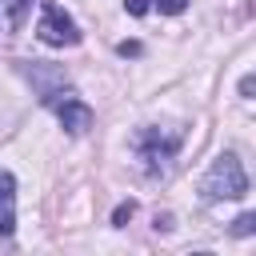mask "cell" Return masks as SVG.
<instances>
[{"label": "cell", "mask_w": 256, "mask_h": 256, "mask_svg": "<svg viewBox=\"0 0 256 256\" xmlns=\"http://www.w3.org/2000/svg\"><path fill=\"white\" fill-rule=\"evenodd\" d=\"M200 196H204L208 204L248 196V172H244V164H240L236 152H220V156L208 164V172H204V180H200Z\"/></svg>", "instance_id": "cell-1"}, {"label": "cell", "mask_w": 256, "mask_h": 256, "mask_svg": "<svg viewBox=\"0 0 256 256\" xmlns=\"http://www.w3.org/2000/svg\"><path fill=\"white\" fill-rule=\"evenodd\" d=\"M116 52H120V56H140V44H136V40H124Z\"/></svg>", "instance_id": "cell-11"}, {"label": "cell", "mask_w": 256, "mask_h": 256, "mask_svg": "<svg viewBox=\"0 0 256 256\" xmlns=\"http://www.w3.org/2000/svg\"><path fill=\"white\" fill-rule=\"evenodd\" d=\"M36 36L48 44V48H72L80 44V24L52 0L40 4V20H36Z\"/></svg>", "instance_id": "cell-3"}, {"label": "cell", "mask_w": 256, "mask_h": 256, "mask_svg": "<svg viewBox=\"0 0 256 256\" xmlns=\"http://www.w3.org/2000/svg\"><path fill=\"white\" fill-rule=\"evenodd\" d=\"M16 232V176L0 168V236Z\"/></svg>", "instance_id": "cell-5"}, {"label": "cell", "mask_w": 256, "mask_h": 256, "mask_svg": "<svg viewBox=\"0 0 256 256\" xmlns=\"http://www.w3.org/2000/svg\"><path fill=\"white\" fill-rule=\"evenodd\" d=\"M56 116H60V124H64V132L68 136H84L88 128H92V120H96V112L72 92V88H56V92H44L40 96Z\"/></svg>", "instance_id": "cell-4"}, {"label": "cell", "mask_w": 256, "mask_h": 256, "mask_svg": "<svg viewBox=\"0 0 256 256\" xmlns=\"http://www.w3.org/2000/svg\"><path fill=\"white\" fill-rule=\"evenodd\" d=\"M148 8H152L148 0H124V12H128V16H144Z\"/></svg>", "instance_id": "cell-10"}, {"label": "cell", "mask_w": 256, "mask_h": 256, "mask_svg": "<svg viewBox=\"0 0 256 256\" xmlns=\"http://www.w3.org/2000/svg\"><path fill=\"white\" fill-rule=\"evenodd\" d=\"M240 96H244V100L252 96V76H244V80H240Z\"/></svg>", "instance_id": "cell-12"}, {"label": "cell", "mask_w": 256, "mask_h": 256, "mask_svg": "<svg viewBox=\"0 0 256 256\" xmlns=\"http://www.w3.org/2000/svg\"><path fill=\"white\" fill-rule=\"evenodd\" d=\"M132 216H136V204H132V200H124V204H116V212H112V224H116V228H124Z\"/></svg>", "instance_id": "cell-8"}, {"label": "cell", "mask_w": 256, "mask_h": 256, "mask_svg": "<svg viewBox=\"0 0 256 256\" xmlns=\"http://www.w3.org/2000/svg\"><path fill=\"white\" fill-rule=\"evenodd\" d=\"M256 232V212H240L232 220V236H252Z\"/></svg>", "instance_id": "cell-7"}, {"label": "cell", "mask_w": 256, "mask_h": 256, "mask_svg": "<svg viewBox=\"0 0 256 256\" xmlns=\"http://www.w3.org/2000/svg\"><path fill=\"white\" fill-rule=\"evenodd\" d=\"M32 4L36 0H0V40L16 36L24 28V20L32 16Z\"/></svg>", "instance_id": "cell-6"}, {"label": "cell", "mask_w": 256, "mask_h": 256, "mask_svg": "<svg viewBox=\"0 0 256 256\" xmlns=\"http://www.w3.org/2000/svg\"><path fill=\"white\" fill-rule=\"evenodd\" d=\"M132 148H136V156L144 160V172L148 176H164L168 172V164L176 160V152H180V132H168V128H140L136 136H132Z\"/></svg>", "instance_id": "cell-2"}, {"label": "cell", "mask_w": 256, "mask_h": 256, "mask_svg": "<svg viewBox=\"0 0 256 256\" xmlns=\"http://www.w3.org/2000/svg\"><path fill=\"white\" fill-rule=\"evenodd\" d=\"M152 8L164 12V16H180V12L188 8V0H152Z\"/></svg>", "instance_id": "cell-9"}]
</instances>
